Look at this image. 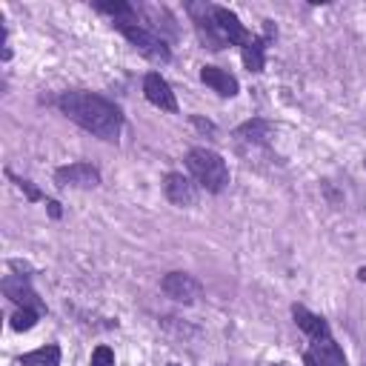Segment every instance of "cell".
I'll list each match as a JSON object with an SVG mask.
<instances>
[{"instance_id":"5b68a950","label":"cell","mask_w":366,"mask_h":366,"mask_svg":"<svg viewBox=\"0 0 366 366\" xmlns=\"http://www.w3.org/2000/svg\"><path fill=\"white\" fill-rule=\"evenodd\" d=\"M55 181L61 186H75V189H94L100 186V172L92 166V164H69V166H61L55 172Z\"/></svg>"},{"instance_id":"9c48e42d","label":"cell","mask_w":366,"mask_h":366,"mask_svg":"<svg viewBox=\"0 0 366 366\" xmlns=\"http://www.w3.org/2000/svg\"><path fill=\"white\" fill-rule=\"evenodd\" d=\"M164 192H166V197H169L175 206H195V203H197V189H195V183H192L189 178L178 175V172L166 175Z\"/></svg>"},{"instance_id":"e0dca14e","label":"cell","mask_w":366,"mask_h":366,"mask_svg":"<svg viewBox=\"0 0 366 366\" xmlns=\"http://www.w3.org/2000/svg\"><path fill=\"white\" fill-rule=\"evenodd\" d=\"M92 366H115V352L109 346H97L92 352Z\"/></svg>"},{"instance_id":"7c38bea8","label":"cell","mask_w":366,"mask_h":366,"mask_svg":"<svg viewBox=\"0 0 366 366\" xmlns=\"http://www.w3.org/2000/svg\"><path fill=\"white\" fill-rule=\"evenodd\" d=\"M4 292H6V298H12V300L20 303V306L37 303V295H35V289H32V283H29L26 275H9V278L4 281Z\"/></svg>"},{"instance_id":"277c9868","label":"cell","mask_w":366,"mask_h":366,"mask_svg":"<svg viewBox=\"0 0 366 366\" xmlns=\"http://www.w3.org/2000/svg\"><path fill=\"white\" fill-rule=\"evenodd\" d=\"M161 289H164L172 300H181V303H195V300L203 295L200 283H197L192 275H186V272H169V275L161 281Z\"/></svg>"},{"instance_id":"7a4b0ae2","label":"cell","mask_w":366,"mask_h":366,"mask_svg":"<svg viewBox=\"0 0 366 366\" xmlns=\"http://www.w3.org/2000/svg\"><path fill=\"white\" fill-rule=\"evenodd\" d=\"M186 166H189L192 178L206 192H224L229 186V166H226V161L221 158V154L212 152V149H203V146L192 149L186 154Z\"/></svg>"},{"instance_id":"5bb4252c","label":"cell","mask_w":366,"mask_h":366,"mask_svg":"<svg viewBox=\"0 0 366 366\" xmlns=\"http://www.w3.org/2000/svg\"><path fill=\"white\" fill-rule=\"evenodd\" d=\"M23 366H58L61 363V349L55 343H49V346H40L35 352H26L20 358Z\"/></svg>"},{"instance_id":"ffe728a7","label":"cell","mask_w":366,"mask_h":366,"mask_svg":"<svg viewBox=\"0 0 366 366\" xmlns=\"http://www.w3.org/2000/svg\"><path fill=\"white\" fill-rule=\"evenodd\" d=\"M358 278H360V281H363V283H366V267H363V269H360V272H358Z\"/></svg>"},{"instance_id":"d6986e66","label":"cell","mask_w":366,"mask_h":366,"mask_svg":"<svg viewBox=\"0 0 366 366\" xmlns=\"http://www.w3.org/2000/svg\"><path fill=\"white\" fill-rule=\"evenodd\" d=\"M49 215L51 218H61V203L58 200H49Z\"/></svg>"},{"instance_id":"2e32d148","label":"cell","mask_w":366,"mask_h":366,"mask_svg":"<svg viewBox=\"0 0 366 366\" xmlns=\"http://www.w3.org/2000/svg\"><path fill=\"white\" fill-rule=\"evenodd\" d=\"M35 324H37V312L32 306H23L12 315V329H18V332H29Z\"/></svg>"},{"instance_id":"ac0fdd59","label":"cell","mask_w":366,"mask_h":366,"mask_svg":"<svg viewBox=\"0 0 366 366\" xmlns=\"http://www.w3.org/2000/svg\"><path fill=\"white\" fill-rule=\"evenodd\" d=\"M18 186L26 192V197H29V200H40V192H37V189H35L29 181H18Z\"/></svg>"},{"instance_id":"ba28073f","label":"cell","mask_w":366,"mask_h":366,"mask_svg":"<svg viewBox=\"0 0 366 366\" xmlns=\"http://www.w3.org/2000/svg\"><path fill=\"white\" fill-rule=\"evenodd\" d=\"M303 360H306V366H346V355H343V349L332 338L315 341L306 349Z\"/></svg>"},{"instance_id":"52a82bcc","label":"cell","mask_w":366,"mask_h":366,"mask_svg":"<svg viewBox=\"0 0 366 366\" xmlns=\"http://www.w3.org/2000/svg\"><path fill=\"white\" fill-rule=\"evenodd\" d=\"M212 18H215V23H218V29H221V35H224L226 43H235V46L243 49L252 40V35L246 32V26L238 20L235 12H229L224 6H212Z\"/></svg>"},{"instance_id":"30bf717a","label":"cell","mask_w":366,"mask_h":366,"mask_svg":"<svg viewBox=\"0 0 366 366\" xmlns=\"http://www.w3.org/2000/svg\"><path fill=\"white\" fill-rule=\"evenodd\" d=\"M292 315H295V324H298L312 341H327V338H332V335H329V324H327L321 315H312V312L303 309V306H292Z\"/></svg>"},{"instance_id":"3957f363","label":"cell","mask_w":366,"mask_h":366,"mask_svg":"<svg viewBox=\"0 0 366 366\" xmlns=\"http://www.w3.org/2000/svg\"><path fill=\"white\" fill-rule=\"evenodd\" d=\"M118 29H121V35L140 51V55H146L152 63H169L172 51H169V46H166L158 35H152L149 29H143V26H138V23H118Z\"/></svg>"},{"instance_id":"8fae6325","label":"cell","mask_w":366,"mask_h":366,"mask_svg":"<svg viewBox=\"0 0 366 366\" xmlns=\"http://www.w3.org/2000/svg\"><path fill=\"white\" fill-rule=\"evenodd\" d=\"M200 80L206 83V86H212L218 94H224V97H235L238 94V80L229 75V72H224V69H218V66H203L200 69Z\"/></svg>"},{"instance_id":"8992f818","label":"cell","mask_w":366,"mask_h":366,"mask_svg":"<svg viewBox=\"0 0 366 366\" xmlns=\"http://www.w3.org/2000/svg\"><path fill=\"white\" fill-rule=\"evenodd\" d=\"M143 92H146V100L154 103L158 109H166V112H178V100H175V92L169 89V83L158 75V72H149L143 78Z\"/></svg>"},{"instance_id":"6da1fadb","label":"cell","mask_w":366,"mask_h":366,"mask_svg":"<svg viewBox=\"0 0 366 366\" xmlns=\"http://www.w3.org/2000/svg\"><path fill=\"white\" fill-rule=\"evenodd\" d=\"M61 112L75 121L78 126H83L86 132L97 135L100 140H118L121 129H123V115L115 103L103 100L97 94L89 92H63L58 97Z\"/></svg>"},{"instance_id":"9a60e30c","label":"cell","mask_w":366,"mask_h":366,"mask_svg":"<svg viewBox=\"0 0 366 366\" xmlns=\"http://www.w3.org/2000/svg\"><path fill=\"white\" fill-rule=\"evenodd\" d=\"M238 138H246V140H255V143H267L272 138V126L267 121H249L238 129Z\"/></svg>"},{"instance_id":"4fadbf2b","label":"cell","mask_w":366,"mask_h":366,"mask_svg":"<svg viewBox=\"0 0 366 366\" xmlns=\"http://www.w3.org/2000/svg\"><path fill=\"white\" fill-rule=\"evenodd\" d=\"M240 55H243V63H246L249 72H264V63H267V40L252 37L240 49Z\"/></svg>"}]
</instances>
